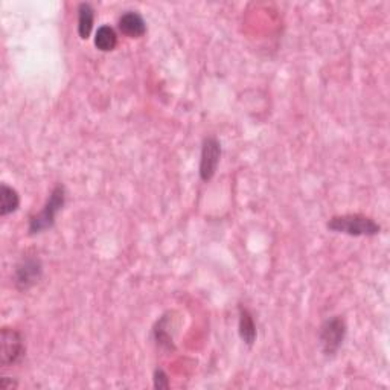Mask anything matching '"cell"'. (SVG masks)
I'll use <instances>...</instances> for the list:
<instances>
[{
  "label": "cell",
  "instance_id": "6da1fadb",
  "mask_svg": "<svg viewBox=\"0 0 390 390\" xmlns=\"http://www.w3.org/2000/svg\"><path fill=\"white\" fill-rule=\"evenodd\" d=\"M326 227L331 232L349 235V237H377L381 232V226L373 218L362 213H344L333 217L326 223Z\"/></svg>",
  "mask_w": 390,
  "mask_h": 390
},
{
  "label": "cell",
  "instance_id": "7a4b0ae2",
  "mask_svg": "<svg viewBox=\"0 0 390 390\" xmlns=\"http://www.w3.org/2000/svg\"><path fill=\"white\" fill-rule=\"evenodd\" d=\"M66 197H68V193H66L64 185L58 183V185L50 191L43 209L29 218V226H28L29 235H39L48 229H52L57 215L64 208Z\"/></svg>",
  "mask_w": 390,
  "mask_h": 390
},
{
  "label": "cell",
  "instance_id": "3957f363",
  "mask_svg": "<svg viewBox=\"0 0 390 390\" xmlns=\"http://www.w3.org/2000/svg\"><path fill=\"white\" fill-rule=\"evenodd\" d=\"M346 333H348V326L340 315H333L323 322L319 331V343L323 355L334 357L342 348Z\"/></svg>",
  "mask_w": 390,
  "mask_h": 390
},
{
  "label": "cell",
  "instance_id": "277c9868",
  "mask_svg": "<svg viewBox=\"0 0 390 390\" xmlns=\"http://www.w3.org/2000/svg\"><path fill=\"white\" fill-rule=\"evenodd\" d=\"M26 346L23 335L17 329L3 326L0 333V364L2 367H11L20 363L25 357Z\"/></svg>",
  "mask_w": 390,
  "mask_h": 390
},
{
  "label": "cell",
  "instance_id": "5b68a950",
  "mask_svg": "<svg viewBox=\"0 0 390 390\" xmlns=\"http://www.w3.org/2000/svg\"><path fill=\"white\" fill-rule=\"evenodd\" d=\"M43 276V264L39 256L35 255H26L21 257L19 264L14 269L12 281L19 291H28L31 290L41 281Z\"/></svg>",
  "mask_w": 390,
  "mask_h": 390
},
{
  "label": "cell",
  "instance_id": "8992f818",
  "mask_svg": "<svg viewBox=\"0 0 390 390\" xmlns=\"http://www.w3.org/2000/svg\"><path fill=\"white\" fill-rule=\"evenodd\" d=\"M220 159H222V144L215 136L204 137L202 144L200 166H198L202 182H209L213 179V175L217 174Z\"/></svg>",
  "mask_w": 390,
  "mask_h": 390
},
{
  "label": "cell",
  "instance_id": "52a82bcc",
  "mask_svg": "<svg viewBox=\"0 0 390 390\" xmlns=\"http://www.w3.org/2000/svg\"><path fill=\"white\" fill-rule=\"evenodd\" d=\"M117 28L130 39H141L146 34V21L137 11H125L117 21Z\"/></svg>",
  "mask_w": 390,
  "mask_h": 390
},
{
  "label": "cell",
  "instance_id": "ba28073f",
  "mask_svg": "<svg viewBox=\"0 0 390 390\" xmlns=\"http://www.w3.org/2000/svg\"><path fill=\"white\" fill-rule=\"evenodd\" d=\"M238 333L241 340L244 342L248 348H252L256 342L257 331L253 314L250 313L246 306H240V322H238Z\"/></svg>",
  "mask_w": 390,
  "mask_h": 390
},
{
  "label": "cell",
  "instance_id": "9c48e42d",
  "mask_svg": "<svg viewBox=\"0 0 390 390\" xmlns=\"http://www.w3.org/2000/svg\"><path fill=\"white\" fill-rule=\"evenodd\" d=\"M95 25V8L92 3L83 2L78 6V35L79 39L87 40L93 31Z\"/></svg>",
  "mask_w": 390,
  "mask_h": 390
},
{
  "label": "cell",
  "instance_id": "30bf717a",
  "mask_svg": "<svg viewBox=\"0 0 390 390\" xmlns=\"http://www.w3.org/2000/svg\"><path fill=\"white\" fill-rule=\"evenodd\" d=\"M20 206V195L12 186L2 183L0 185V215L6 217L14 213Z\"/></svg>",
  "mask_w": 390,
  "mask_h": 390
},
{
  "label": "cell",
  "instance_id": "8fae6325",
  "mask_svg": "<svg viewBox=\"0 0 390 390\" xmlns=\"http://www.w3.org/2000/svg\"><path fill=\"white\" fill-rule=\"evenodd\" d=\"M95 46L101 52H112L117 46V34L110 25H102L95 34Z\"/></svg>",
  "mask_w": 390,
  "mask_h": 390
},
{
  "label": "cell",
  "instance_id": "7c38bea8",
  "mask_svg": "<svg viewBox=\"0 0 390 390\" xmlns=\"http://www.w3.org/2000/svg\"><path fill=\"white\" fill-rule=\"evenodd\" d=\"M168 328H169L168 315H162V319L156 323V326H154L153 329V335H154V340H156L157 346H160L162 349L173 351L174 342H173L171 334L168 333Z\"/></svg>",
  "mask_w": 390,
  "mask_h": 390
},
{
  "label": "cell",
  "instance_id": "4fadbf2b",
  "mask_svg": "<svg viewBox=\"0 0 390 390\" xmlns=\"http://www.w3.org/2000/svg\"><path fill=\"white\" fill-rule=\"evenodd\" d=\"M153 381H154V387L159 390L169 389V377L164 369H160V367H157V369L154 371Z\"/></svg>",
  "mask_w": 390,
  "mask_h": 390
},
{
  "label": "cell",
  "instance_id": "5bb4252c",
  "mask_svg": "<svg viewBox=\"0 0 390 390\" xmlns=\"http://www.w3.org/2000/svg\"><path fill=\"white\" fill-rule=\"evenodd\" d=\"M0 387H2L3 390H11V389H16L17 387V382L14 381L12 378L3 377L2 380H0Z\"/></svg>",
  "mask_w": 390,
  "mask_h": 390
}]
</instances>
